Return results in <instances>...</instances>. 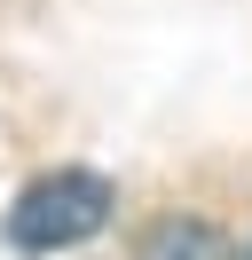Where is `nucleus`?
Returning a JSON list of instances; mask_svg holds the SVG:
<instances>
[{"instance_id": "nucleus-1", "label": "nucleus", "mask_w": 252, "mask_h": 260, "mask_svg": "<svg viewBox=\"0 0 252 260\" xmlns=\"http://www.w3.org/2000/svg\"><path fill=\"white\" fill-rule=\"evenodd\" d=\"M110 205H118V189L94 166H55V174H40V181L16 189L8 244L16 252H71V244H87V237L110 229Z\"/></svg>"}, {"instance_id": "nucleus-2", "label": "nucleus", "mask_w": 252, "mask_h": 260, "mask_svg": "<svg viewBox=\"0 0 252 260\" xmlns=\"http://www.w3.org/2000/svg\"><path fill=\"white\" fill-rule=\"evenodd\" d=\"M134 260H229V244H220V229L197 221V213H158L134 237Z\"/></svg>"}, {"instance_id": "nucleus-3", "label": "nucleus", "mask_w": 252, "mask_h": 260, "mask_svg": "<svg viewBox=\"0 0 252 260\" xmlns=\"http://www.w3.org/2000/svg\"><path fill=\"white\" fill-rule=\"evenodd\" d=\"M236 260H252V237H244V252H236Z\"/></svg>"}]
</instances>
